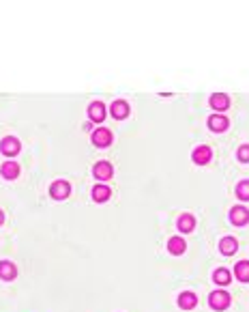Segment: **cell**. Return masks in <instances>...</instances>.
Wrapping results in <instances>:
<instances>
[{
    "label": "cell",
    "mask_w": 249,
    "mask_h": 312,
    "mask_svg": "<svg viewBox=\"0 0 249 312\" xmlns=\"http://www.w3.org/2000/svg\"><path fill=\"white\" fill-rule=\"evenodd\" d=\"M208 304L215 310H226L228 306H230V295H228L226 291H213L211 297H208Z\"/></svg>",
    "instance_id": "6da1fadb"
},
{
    "label": "cell",
    "mask_w": 249,
    "mask_h": 312,
    "mask_svg": "<svg viewBox=\"0 0 249 312\" xmlns=\"http://www.w3.org/2000/svg\"><path fill=\"white\" fill-rule=\"evenodd\" d=\"M19 148H22V145H19V140H17V138H13V136H7V138H2V140H0V151H2L7 157L17 155Z\"/></svg>",
    "instance_id": "7a4b0ae2"
},
{
    "label": "cell",
    "mask_w": 249,
    "mask_h": 312,
    "mask_svg": "<svg viewBox=\"0 0 249 312\" xmlns=\"http://www.w3.org/2000/svg\"><path fill=\"white\" fill-rule=\"evenodd\" d=\"M49 194H52V198H56V200H64V198L71 194V185L67 181H56L49 187Z\"/></svg>",
    "instance_id": "3957f363"
},
{
    "label": "cell",
    "mask_w": 249,
    "mask_h": 312,
    "mask_svg": "<svg viewBox=\"0 0 249 312\" xmlns=\"http://www.w3.org/2000/svg\"><path fill=\"white\" fill-rule=\"evenodd\" d=\"M230 222L234 226H245L249 222V211L245 207H232L230 209Z\"/></svg>",
    "instance_id": "277c9868"
},
{
    "label": "cell",
    "mask_w": 249,
    "mask_h": 312,
    "mask_svg": "<svg viewBox=\"0 0 249 312\" xmlns=\"http://www.w3.org/2000/svg\"><path fill=\"white\" fill-rule=\"evenodd\" d=\"M93 142L94 147H109L112 145V131L106 130V127H99V130L93 131Z\"/></svg>",
    "instance_id": "5b68a950"
},
{
    "label": "cell",
    "mask_w": 249,
    "mask_h": 312,
    "mask_svg": "<svg viewBox=\"0 0 249 312\" xmlns=\"http://www.w3.org/2000/svg\"><path fill=\"white\" fill-rule=\"evenodd\" d=\"M112 164L109 162H99V164H94L93 168V175H94V179H99V181H108V179H112Z\"/></svg>",
    "instance_id": "8992f818"
},
{
    "label": "cell",
    "mask_w": 249,
    "mask_h": 312,
    "mask_svg": "<svg viewBox=\"0 0 249 312\" xmlns=\"http://www.w3.org/2000/svg\"><path fill=\"white\" fill-rule=\"evenodd\" d=\"M191 160L196 162L198 166H206L208 162H211V148H208V147H198V148H193Z\"/></svg>",
    "instance_id": "52a82bcc"
},
{
    "label": "cell",
    "mask_w": 249,
    "mask_h": 312,
    "mask_svg": "<svg viewBox=\"0 0 249 312\" xmlns=\"http://www.w3.org/2000/svg\"><path fill=\"white\" fill-rule=\"evenodd\" d=\"M88 116H91V121H94V123H101L103 118H106V106H103L101 101H93L91 108H88Z\"/></svg>",
    "instance_id": "ba28073f"
},
{
    "label": "cell",
    "mask_w": 249,
    "mask_h": 312,
    "mask_svg": "<svg viewBox=\"0 0 249 312\" xmlns=\"http://www.w3.org/2000/svg\"><path fill=\"white\" fill-rule=\"evenodd\" d=\"M219 250H221V254L232 256L234 252L238 250V241L234 239V237H223V239L219 241Z\"/></svg>",
    "instance_id": "9c48e42d"
},
{
    "label": "cell",
    "mask_w": 249,
    "mask_h": 312,
    "mask_svg": "<svg viewBox=\"0 0 249 312\" xmlns=\"http://www.w3.org/2000/svg\"><path fill=\"white\" fill-rule=\"evenodd\" d=\"M228 106H230L228 95H223V93H215V95H211V108H215L217 112L228 110Z\"/></svg>",
    "instance_id": "30bf717a"
},
{
    "label": "cell",
    "mask_w": 249,
    "mask_h": 312,
    "mask_svg": "<svg viewBox=\"0 0 249 312\" xmlns=\"http://www.w3.org/2000/svg\"><path fill=\"white\" fill-rule=\"evenodd\" d=\"M228 118L226 116H221V115H213V116H208V127H211L213 131H226L228 130Z\"/></svg>",
    "instance_id": "8fae6325"
},
{
    "label": "cell",
    "mask_w": 249,
    "mask_h": 312,
    "mask_svg": "<svg viewBox=\"0 0 249 312\" xmlns=\"http://www.w3.org/2000/svg\"><path fill=\"white\" fill-rule=\"evenodd\" d=\"M168 250H170V254H174V256H181L183 252L187 250L185 239H183V237H172V239L168 241Z\"/></svg>",
    "instance_id": "7c38bea8"
},
{
    "label": "cell",
    "mask_w": 249,
    "mask_h": 312,
    "mask_svg": "<svg viewBox=\"0 0 249 312\" xmlns=\"http://www.w3.org/2000/svg\"><path fill=\"white\" fill-rule=\"evenodd\" d=\"M196 304H198V297H196V293H191V291H185V293H181V297H178V306H181L183 310L196 308Z\"/></svg>",
    "instance_id": "4fadbf2b"
},
{
    "label": "cell",
    "mask_w": 249,
    "mask_h": 312,
    "mask_svg": "<svg viewBox=\"0 0 249 312\" xmlns=\"http://www.w3.org/2000/svg\"><path fill=\"white\" fill-rule=\"evenodd\" d=\"M17 276V267L11 261H2L0 263V278L2 280H13Z\"/></svg>",
    "instance_id": "5bb4252c"
},
{
    "label": "cell",
    "mask_w": 249,
    "mask_h": 312,
    "mask_svg": "<svg viewBox=\"0 0 249 312\" xmlns=\"http://www.w3.org/2000/svg\"><path fill=\"white\" fill-rule=\"evenodd\" d=\"M0 172H2V177L4 179H17L19 177V166L16 164V162H4L2 168H0Z\"/></svg>",
    "instance_id": "9a60e30c"
},
{
    "label": "cell",
    "mask_w": 249,
    "mask_h": 312,
    "mask_svg": "<svg viewBox=\"0 0 249 312\" xmlns=\"http://www.w3.org/2000/svg\"><path fill=\"white\" fill-rule=\"evenodd\" d=\"M129 115V106H127V101H114L112 103V116L116 118V121H121V118H127Z\"/></svg>",
    "instance_id": "2e32d148"
},
{
    "label": "cell",
    "mask_w": 249,
    "mask_h": 312,
    "mask_svg": "<svg viewBox=\"0 0 249 312\" xmlns=\"http://www.w3.org/2000/svg\"><path fill=\"white\" fill-rule=\"evenodd\" d=\"M112 196V190L108 185H94L93 187V200L94 202H106Z\"/></svg>",
    "instance_id": "e0dca14e"
},
{
    "label": "cell",
    "mask_w": 249,
    "mask_h": 312,
    "mask_svg": "<svg viewBox=\"0 0 249 312\" xmlns=\"http://www.w3.org/2000/svg\"><path fill=\"white\" fill-rule=\"evenodd\" d=\"M193 229H196V220H193V215L183 213L181 217H178V230L181 232H191Z\"/></svg>",
    "instance_id": "ac0fdd59"
},
{
    "label": "cell",
    "mask_w": 249,
    "mask_h": 312,
    "mask_svg": "<svg viewBox=\"0 0 249 312\" xmlns=\"http://www.w3.org/2000/svg\"><path fill=\"white\" fill-rule=\"evenodd\" d=\"M234 276L241 282H249V261H241L234 265Z\"/></svg>",
    "instance_id": "d6986e66"
},
{
    "label": "cell",
    "mask_w": 249,
    "mask_h": 312,
    "mask_svg": "<svg viewBox=\"0 0 249 312\" xmlns=\"http://www.w3.org/2000/svg\"><path fill=\"white\" fill-rule=\"evenodd\" d=\"M213 280H215L217 284L226 286V284H230V282H232V274L226 269V267H221V269H217L215 274H213Z\"/></svg>",
    "instance_id": "ffe728a7"
},
{
    "label": "cell",
    "mask_w": 249,
    "mask_h": 312,
    "mask_svg": "<svg viewBox=\"0 0 249 312\" xmlns=\"http://www.w3.org/2000/svg\"><path fill=\"white\" fill-rule=\"evenodd\" d=\"M236 196L241 200H249V181H241L236 185Z\"/></svg>",
    "instance_id": "44dd1931"
},
{
    "label": "cell",
    "mask_w": 249,
    "mask_h": 312,
    "mask_svg": "<svg viewBox=\"0 0 249 312\" xmlns=\"http://www.w3.org/2000/svg\"><path fill=\"white\" fill-rule=\"evenodd\" d=\"M236 157H238L241 162H245V164H247V162H249V145H243L241 148H238Z\"/></svg>",
    "instance_id": "7402d4cb"
},
{
    "label": "cell",
    "mask_w": 249,
    "mask_h": 312,
    "mask_svg": "<svg viewBox=\"0 0 249 312\" xmlns=\"http://www.w3.org/2000/svg\"><path fill=\"white\" fill-rule=\"evenodd\" d=\"M2 222H4V213H2V211H0V224H2Z\"/></svg>",
    "instance_id": "603a6c76"
}]
</instances>
